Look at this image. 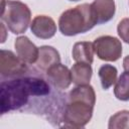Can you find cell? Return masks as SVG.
Returning <instances> with one entry per match:
<instances>
[{"label":"cell","mask_w":129,"mask_h":129,"mask_svg":"<svg viewBox=\"0 0 129 129\" xmlns=\"http://www.w3.org/2000/svg\"><path fill=\"white\" fill-rule=\"evenodd\" d=\"M58 62H60V55L54 47L49 45H43L39 47L36 64L40 70L47 71L50 67Z\"/></svg>","instance_id":"11"},{"label":"cell","mask_w":129,"mask_h":129,"mask_svg":"<svg viewBox=\"0 0 129 129\" xmlns=\"http://www.w3.org/2000/svg\"><path fill=\"white\" fill-rule=\"evenodd\" d=\"M97 24H102L110 21L116 11L114 0H94L91 4Z\"/></svg>","instance_id":"10"},{"label":"cell","mask_w":129,"mask_h":129,"mask_svg":"<svg viewBox=\"0 0 129 129\" xmlns=\"http://www.w3.org/2000/svg\"><path fill=\"white\" fill-rule=\"evenodd\" d=\"M97 24L91 4H81L61 13L58 28L61 34L73 36L91 30Z\"/></svg>","instance_id":"2"},{"label":"cell","mask_w":129,"mask_h":129,"mask_svg":"<svg viewBox=\"0 0 129 129\" xmlns=\"http://www.w3.org/2000/svg\"><path fill=\"white\" fill-rule=\"evenodd\" d=\"M108 127L110 129H129V111L122 110L112 115L109 119Z\"/></svg>","instance_id":"16"},{"label":"cell","mask_w":129,"mask_h":129,"mask_svg":"<svg viewBox=\"0 0 129 129\" xmlns=\"http://www.w3.org/2000/svg\"><path fill=\"white\" fill-rule=\"evenodd\" d=\"M117 32L124 42L129 43V18H123L118 23Z\"/></svg>","instance_id":"17"},{"label":"cell","mask_w":129,"mask_h":129,"mask_svg":"<svg viewBox=\"0 0 129 129\" xmlns=\"http://www.w3.org/2000/svg\"><path fill=\"white\" fill-rule=\"evenodd\" d=\"M31 32L38 38L48 39L54 36L56 32V24L54 20L46 15H37L30 23Z\"/></svg>","instance_id":"8"},{"label":"cell","mask_w":129,"mask_h":129,"mask_svg":"<svg viewBox=\"0 0 129 129\" xmlns=\"http://www.w3.org/2000/svg\"><path fill=\"white\" fill-rule=\"evenodd\" d=\"M99 77L101 80L102 88L108 90L117 81V69L112 64H103L99 69Z\"/></svg>","instance_id":"14"},{"label":"cell","mask_w":129,"mask_h":129,"mask_svg":"<svg viewBox=\"0 0 129 129\" xmlns=\"http://www.w3.org/2000/svg\"><path fill=\"white\" fill-rule=\"evenodd\" d=\"M14 47L16 54L26 63H34L38 58L39 47H37L27 36H18L15 39Z\"/></svg>","instance_id":"9"},{"label":"cell","mask_w":129,"mask_h":129,"mask_svg":"<svg viewBox=\"0 0 129 129\" xmlns=\"http://www.w3.org/2000/svg\"><path fill=\"white\" fill-rule=\"evenodd\" d=\"M94 52L97 56L106 61H116L122 55L121 41L110 35H103L96 38L93 42Z\"/></svg>","instance_id":"5"},{"label":"cell","mask_w":129,"mask_h":129,"mask_svg":"<svg viewBox=\"0 0 129 129\" xmlns=\"http://www.w3.org/2000/svg\"><path fill=\"white\" fill-rule=\"evenodd\" d=\"M123 68H124L125 71L129 72V55L124 57V59H123Z\"/></svg>","instance_id":"18"},{"label":"cell","mask_w":129,"mask_h":129,"mask_svg":"<svg viewBox=\"0 0 129 129\" xmlns=\"http://www.w3.org/2000/svg\"><path fill=\"white\" fill-rule=\"evenodd\" d=\"M70 1H79V0H70Z\"/></svg>","instance_id":"19"},{"label":"cell","mask_w":129,"mask_h":129,"mask_svg":"<svg viewBox=\"0 0 129 129\" xmlns=\"http://www.w3.org/2000/svg\"><path fill=\"white\" fill-rule=\"evenodd\" d=\"M1 20L14 34L24 33L31 20V12L28 6L20 1L2 0Z\"/></svg>","instance_id":"3"},{"label":"cell","mask_w":129,"mask_h":129,"mask_svg":"<svg viewBox=\"0 0 129 129\" xmlns=\"http://www.w3.org/2000/svg\"><path fill=\"white\" fill-rule=\"evenodd\" d=\"M114 95L120 101L129 100V72L124 71L116 81Z\"/></svg>","instance_id":"15"},{"label":"cell","mask_w":129,"mask_h":129,"mask_svg":"<svg viewBox=\"0 0 129 129\" xmlns=\"http://www.w3.org/2000/svg\"><path fill=\"white\" fill-rule=\"evenodd\" d=\"M73 58L76 62H86L92 63L94 59V46L92 42L80 41L76 42L73 47Z\"/></svg>","instance_id":"12"},{"label":"cell","mask_w":129,"mask_h":129,"mask_svg":"<svg viewBox=\"0 0 129 129\" xmlns=\"http://www.w3.org/2000/svg\"><path fill=\"white\" fill-rule=\"evenodd\" d=\"M93 104L80 99H69L62 117L63 126L68 128H82L88 124L93 116Z\"/></svg>","instance_id":"4"},{"label":"cell","mask_w":129,"mask_h":129,"mask_svg":"<svg viewBox=\"0 0 129 129\" xmlns=\"http://www.w3.org/2000/svg\"><path fill=\"white\" fill-rule=\"evenodd\" d=\"M28 68L18 55L10 50L0 51V74L2 78H19L26 74Z\"/></svg>","instance_id":"6"},{"label":"cell","mask_w":129,"mask_h":129,"mask_svg":"<svg viewBox=\"0 0 129 129\" xmlns=\"http://www.w3.org/2000/svg\"><path fill=\"white\" fill-rule=\"evenodd\" d=\"M46 77L52 87L58 90H66L72 84L71 70L60 62L53 64L46 71Z\"/></svg>","instance_id":"7"},{"label":"cell","mask_w":129,"mask_h":129,"mask_svg":"<svg viewBox=\"0 0 129 129\" xmlns=\"http://www.w3.org/2000/svg\"><path fill=\"white\" fill-rule=\"evenodd\" d=\"M72 81L75 85H87L93 75V70L90 63L86 62H76L72 69Z\"/></svg>","instance_id":"13"},{"label":"cell","mask_w":129,"mask_h":129,"mask_svg":"<svg viewBox=\"0 0 129 129\" xmlns=\"http://www.w3.org/2000/svg\"><path fill=\"white\" fill-rule=\"evenodd\" d=\"M49 92L48 84L39 78L24 77L3 81L0 86L1 114L26 105L30 96H45Z\"/></svg>","instance_id":"1"}]
</instances>
